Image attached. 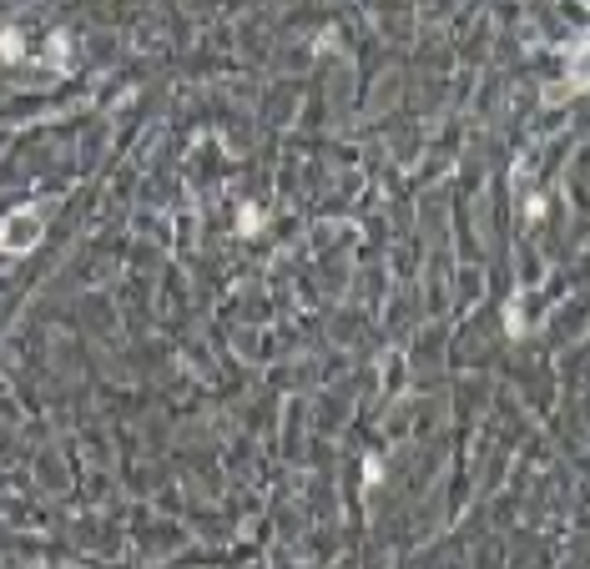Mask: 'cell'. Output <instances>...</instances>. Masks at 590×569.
Here are the masks:
<instances>
[{
	"instance_id": "obj_1",
	"label": "cell",
	"mask_w": 590,
	"mask_h": 569,
	"mask_svg": "<svg viewBox=\"0 0 590 569\" xmlns=\"http://www.w3.org/2000/svg\"><path fill=\"white\" fill-rule=\"evenodd\" d=\"M46 217H51V202H31V207L6 212V222H0V252H6V257H26L46 237Z\"/></svg>"
},
{
	"instance_id": "obj_2",
	"label": "cell",
	"mask_w": 590,
	"mask_h": 569,
	"mask_svg": "<svg viewBox=\"0 0 590 569\" xmlns=\"http://www.w3.org/2000/svg\"><path fill=\"white\" fill-rule=\"evenodd\" d=\"M0 61H11V66H16V61H31L26 46H21V31H16V26L0 31Z\"/></svg>"
},
{
	"instance_id": "obj_3",
	"label": "cell",
	"mask_w": 590,
	"mask_h": 569,
	"mask_svg": "<svg viewBox=\"0 0 590 569\" xmlns=\"http://www.w3.org/2000/svg\"><path fill=\"white\" fill-rule=\"evenodd\" d=\"M258 222H263V212H258V207H243V217H238V232L248 237V232H258Z\"/></svg>"
}]
</instances>
